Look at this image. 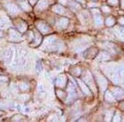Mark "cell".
Instances as JSON below:
<instances>
[{
    "mask_svg": "<svg viewBox=\"0 0 124 122\" xmlns=\"http://www.w3.org/2000/svg\"><path fill=\"white\" fill-rule=\"evenodd\" d=\"M66 79H65V76H59V77L57 78L56 79V82H55V83H56V86L59 87H65V83H66Z\"/></svg>",
    "mask_w": 124,
    "mask_h": 122,
    "instance_id": "obj_6",
    "label": "cell"
},
{
    "mask_svg": "<svg viewBox=\"0 0 124 122\" xmlns=\"http://www.w3.org/2000/svg\"><path fill=\"white\" fill-rule=\"evenodd\" d=\"M59 2L61 3H62V4H65L66 2H67V0H59Z\"/></svg>",
    "mask_w": 124,
    "mask_h": 122,
    "instance_id": "obj_18",
    "label": "cell"
},
{
    "mask_svg": "<svg viewBox=\"0 0 124 122\" xmlns=\"http://www.w3.org/2000/svg\"><path fill=\"white\" fill-rule=\"evenodd\" d=\"M17 29H18L19 31H21V32H25L26 30H27V24L24 22H19L17 25Z\"/></svg>",
    "mask_w": 124,
    "mask_h": 122,
    "instance_id": "obj_8",
    "label": "cell"
},
{
    "mask_svg": "<svg viewBox=\"0 0 124 122\" xmlns=\"http://www.w3.org/2000/svg\"><path fill=\"white\" fill-rule=\"evenodd\" d=\"M78 83H79V86L82 87V90H83V92L85 93H86V94H89L90 93V92H89V90L87 88V87H86L85 85H84V83H82V81H80V80H78Z\"/></svg>",
    "mask_w": 124,
    "mask_h": 122,
    "instance_id": "obj_11",
    "label": "cell"
},
{
    "mask_svg": "<svg viewBox=\"0 0 124 122\" xmlns=\"http://www.w3.org/2000/svg\"><path fill=\"white\" fill-rule=\"evenodd\" d=\"M5 7L7 8L8 12L11 15H16L19 13L18 7L13 3H9V2L8 3H7L5 4Z\"/></svg>",
    "mask_w": 124,
    "mask_h": 122,
    "instance_id": "obj_3",
    "label": "cell"
},
{
    "mask_svg": "<svg viewBox=\"0 0 124 122\" xmlns=\"http://www.w3.org/2000/svg\"><path fill=\"white\" fill-rule=\"evenodd\" d=\"M119 21H120V22H121L122 24H124V18H123V17H122V18H120Z\"/></svg>",
    "mask_w": 124,
    "mask_h": 122,
    "instance_id": "obj_19",
    "label": "cell"
},
{
    "mask_svg": "<svg viewBox=\"0 0 124 122\" xmlns=\"http://www.w3.org/2000/svg\"><path fill=\"white\" fill-rule=\"evenodd\" d=\"M3 21H2V20H0V27H1L2 25H3Z\"/></svg>",
    "mask_w": 124,
    "mask_h": 122,
    "instance_id": "obj_20",
    "label": "cell"
},
{
    "mask_svg": "<svg viewBox=\"0 0 124 122\" xmlns=\"http://www.w3.org/2000/svg\"><path fill=\"white\" fill-rule=\"evenodd\" d=\"M53 11L57 13H59V14H62V13H64V11H65V9H64V7H62V6L57 4L53 7Z\"/></svg>",
    "mask_w": 124,
    "mask_h": 122,
    "instance_id": "obj_10",
    "label": "cell"
},
{
    "mask_svg": "<svg viewBox=\"0 0 124 122\" xmlns=\"http://www.w3.org/2000/svg\"><path fill=\"white\" fill-rule=\"evenodd\" d=\"M120 76H121L122 78H124V69L120 70Z\"/></svg>",
    "mask_w": 124,
    "mask_h": 122,
    "instance_id": "obj_16",
    "label": "cell"
},
{
    "mask_svg": "<svg viewBox=\"0 0 124 122\" xmlns=\"http://www.w3.org/2000/svg\"><path fill=\"white\" fill-rule=\"evenodd\" d=\"M110 3H112L113 5H115L117 3V0H109Z\"/></svg>",
    "mask_w": 124,
    "mask_h": 122,
    "instance_id": "obj_15",
    "label": "cell"
},
{
    "mask_svg": "<svg viewBox=\"0 0 124 122\" xmlns=\"http://www.w3.org/2000/svg\"><path fill=\"white\" fill-rule=\"evenodd\" d=\"M68 23H69V20L65 17H62L57 22V27L61 29H65L67 27Z\"/></svg>",
    "mask_w": 124,
    "mask_h": 122,
    "instance_id": "obj_5",
    "label": "cell"
},
{
    "mask_svg": "<svg viewBox=\"0 0 124 122\" xmlns=\"http://www.w3.org/2000/svg\"><path fill=\"white\" fill-rule=\"evenodd\" d=\"M3 36V32L2 31H0V37H2Z\"/></svg>",
    "mask_w": 124,
    "mask_h": 122,
    "instance_id": "obj_21",
    "label": "cell"
},
{
    "mask_svg": "<svg viewBox=\"0 0 124 122\" xmlns=\"http://www.w3.org/2000/svg\"><path fill=\"white\" fill-rule=\"evenodd\" d=\"M15 55V50L14 48H8V49L6 50L5 55H4V60L7 64L11 63L13 61V58Z\"/></svg>",
    "mask_w": 124,
    "mask_h": 122,
    "instance_id": "obj_2",
    "label": "cell"
},
{
    "mask_svg": "<svg viewBox=\"0 0 124 122\" xmlns=\"http://www.w3.org/2000/svg\"><path fill=\"white\" fill-rule=\"evenodd\" d=\"M17 87L23 91H26V90L29 88V84L27 83H26V82H19L17 83Z\"/></svg>",
    "mask_w": 124,
    "mask_h": 122,
    "instance_id": "obj_9",
    "label": "cell"
},
{
    "mask_svg": "<svg viewBox=\"0 0 124 122\" xmlns=\"http://www.w3.org/2000/svg\"><path fill=\"white\" fill-rule=\"evenodd\" d=\"M8 36H9V40L13 42H18L23 40L21 34H20L17 30L15 29H10L8 31Z\"/></svg>",
    "mask_w": 124,
    "mask_h": 122,
    "instance_id": "obj_1",
    "label": "cell"
},
{
    "mask_svg": "<svg viewBox=\"0 0 124 122\" xmlns=\"http://www.w3.org/2000/svg\"><path fill=\"white\" fill-rule=\"evenodd\" d=\"M37 0H29V2H30V3H31V5H34L36 3H37Z\"/></svg>",
    "mask_w": 124,
    "mask_h": 122,
    "instance_id": "obj_17",
    "label": "cell"
},
{
    "mask_svg": "<svg viewBox=\"0 0 124 122\" xmlns=\"http://www.w3.org/2000/svg\"><path fill=\"white\" fill-rule=\"evenodd\" d=\"M48 7V3L46 0H40L37 3V8L38 10H43Z\"/></svg>",
    "mask_w": 124,
    "mask_h": 122,
    "instance_id": "obj_7",
    "label": "cell"
},
{
    "mask_svg": "<svg viewBox=\"0 0 124 122\" xmlns=\"http://www.w3.org/2000/svg\"><path fill=\"white\" fill-rule=\"evenodd\" d=\"M21 6H22V7H23L24 10H26V11H29L30 8H31V7H30V6L27 4V3H22Z\"/></svg>",
    "mask_w": 124,
    "mask_h": 122,
    "instance_id": "obj_13",
    "label": "cell"
},
{
    "mask_svg": "<svg viewBox=\"0 0 124 122\" xmlns=\"http://www.w3.org/2000/svg\"><path fill=\"white\" fill-rule=\"evenodd\" d=\"M37 29L43 34H47L51 31L50 27L46 23L44 22H38L37 23Z\"/></svg>",
    "mask_w": 124,
    "mask_h": 122,
    "instance_id": "obj_4",
    "label": "cell"
},
{
    "mask_svg": "<svg viewBox=\"0 0 124 122\" xmlns=\"http://www.w3.org/2000/svg\"><path fill=\"white\" fill-rule=\"evenodd\" d=\"M106 24H107L108 26H112L114 24V19L113 18V17H108V18H107L106 20Z\"/></svg>",
    "mask_w": 124,
    "mask_h": 122,
    "instance_id": "obj_12",
    "label": "cell"
},
{
    "mask_svg": "<svg viewBox=\"0 0 124 122\" xmlns=\"http://www.w3.org/2000/svg\"><path fill=\"white\" fill-rule=\"evenodd\" d=\"M8 81V78L4 76H0V84H3Z\"/></svg>",
    "mask_w": 124,
    "mask_h": 122,
    "instance_id": "obj_14",
    "label": "cell"
},
{
    "mask_svg": "<svg viewBox=\"0 0 124 122\" xmlns=\"http://www.w3.org/2000/svg\"><path fill=\"white\" fill-rule=\"evenodd\" d=\"M78 1H79V0H78Z\"/></svg>",
    "mask_w": 124,
    "mask_h": 122,
    "instance_id": "obj_22",
    "label": "cell"
}]
</instances>
